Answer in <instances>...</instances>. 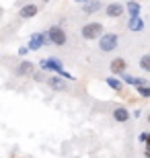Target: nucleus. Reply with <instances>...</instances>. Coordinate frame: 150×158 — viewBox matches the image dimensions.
Returning a JSON list of instances; mask_svg holds the SVG:
<instances>
[{
    "label": "nucleus",
    "instance_id": "1",
    "mask_svg": "<svg viewBox=\"0 0 150 158\" xmlns=\"http://www.w3.org/2000/svg\"><path fill=\"white\" fill-rule=\"evenodd\" d=\"M39 68H41V70H45V72H49V70L56 72V74H60V76L66 78V80H74V76H72V74L64 68V64L60 62L58 58H43L39 62Z\"/></svg>",
    "mask_w": 150,
    "mask_h": 158
},
{
    "label": "nucleus",
    "instance_id": "2",
    "mask_svg": "<svg viewBox=\"0 0 150 158\" xmlns=\"http://www.w3.org/2000/svg\"><path fill=\"white\" fill-rule=\"evenodd\" d=\"M105 33V27L103 23H99V21H88L87 25H82L80 27V37L87 41H92V39H99V37Z\"/></svg>",
    "mask_w": 150,
    "mask_h": 158
},
{
    "label": "nucleus",
    "instance_id": "3",
    "mask_svg": "<svg viewBox=\"0 0 150 158\" xmlns=\"http://www.w3.org/2000/svg\"><path fill=\"white\" fill-rule=\"evenodd\" d=\"M119 47V35L117 33H103L99 37V52L111 53Z\"/></svg>",
    "mask_w": 150,
    "mask_h": 158
},
{
    "label": "nucleus",
    "instance_id": "4",
    "mask_svg": "<svg viewBox=\"0 0 150 158\" xmlns=\"http://www.w3.org/2000/svg\"><path fill=\"white\" fill-rule=\"evenodd\" d=\"M45 33H47V37H49V41H52V45H56V47H64L66 43H68V35H66V31L62 29L60 23L52 25Z\"/></svg>",
    "mask_w": 150,
    "mask_h": 158
},
{
    "label": "nucleus",
    "instance_id": "5",
    "mask_svg": "<svg viewBox=\"0 0 150 158\" xmlns=\"http://www.w3.org/2000/svg\"><path fill=\"white\" fill-rule=\"evenodd\" d=\"M52 41H49V37H47V33L43 31V33H33V35L29 37V49L31 52H37V49H41L43 45H49Z\"/></svg>",
    "mask_w": 150,
    "mask_h": 158
},
{
    "label": "nucleus",
    "instance_id": "6",
    "mask_svg": "<svg viewBox=\"0 0 150 158\" xmlns=\"http://www.w3.org/2000/svg\"><path fill=\"white\" fill-rule=\"evenodd\" d=\"M123 12H126V4L123 2H109V4H105V15L109 19H119Z\"/></svg>",
    "mask_w": 150,
    "mask_h": 158
},
{
    "label": "nucleus",
    "instance_id": "7",
    "mask_svg": "<svg viewBox=\"0 0 150 158\" xmlns=\"http://www.w3.org/2000/svg\"><path fill=\"white\" fill-rule=\"evenodd\" d=\"M109 70H111L113 76H123L127 72V62L123 58H113L109 62Z\"/></svg>",
    "mask_w": 150,
    "mask_h": 158
},
{
    "label": "nucleus",
    "instance_id": "8",
    "mask_svg": "<svg viewBox=\"0 0 150 158\" xmlns=\"http://www.w3.org/2000/svg\"><path fill=\"white\" fill-rule=\"evenodd\" d=\"M37 12H39V6L33 4V2H27L19 8V19H23V21H29V19L37 17Z\"/></svg>",
    "mask_w": 150,
    "mask_h": 158
},
{
    "label": "nucleus",
    "instance_id": "9",
    "mask_svg": "<svg viewBox=\"0 0 150 158\" xmlns=\"http://www.w3.org/2000/svg\"><path fill=\"white\" fill-rule=\"evenodd\" d=\"M35 70H37V66L33 64V62H27V60H23L21 64L15 68V74L17 76H33Z\"/></svg>",
    "mask_w": 150,
    "mask_h": 158
},
{
    "label": "nucleus",
    "instance_id": "10",
    "mask_svg": "<svg viewBox=\"0 0 150 158\" xmlns=\"http://www.w3.org/2000/svg\"><path fill=\"white\" fill-rule=\"evenodd\" d=\"M45 84L52 88V90H60V93L68 88V84H66V78H62L60 74H56V76H47Z\"/></svg>",
    "mask_w": 150,
    "mask_h": 158
},
{
    "label": "nucleus",
    "instance_id": "11",
    "mask_svg": "<svg viewBox=\"0 0 150 158\" xmlns=\"http://www.w3.org/2000/svg\"><path fill=\"white\" fill-rule=\"evenodd\" d=\"M146 23H144V19L140 17H130V21H127V31H132V33H140V31H144Z\"/></svg>",
    "mask_w": 150,
    "mask_h": 158
},
{
    "label": "nucleus",
    "instance_id": "12",
    "mask_svg": "<svg viewBox=\"0 0 150 158\" xmlns=\"http://www.w3.org/2000/svg\"><path fill=\"white\" fill-rule=\"evenodd\" d=\"M113 119H115L117 123H127L130 121V111H127V107L117 105L115 109H113Z\"/></svg>",
    "mask_w": 150,
    "mask_h": 158
},
{
    "label": "nucleus",
    "instance_id": "13",
    "mask_svg": "<svg viewBox=\"0 0 150 158\" xmlns=\"http://www.w3.org/2000/svg\"><path fill=\"white\" fill-rule=\"evenodd\" d=\"M107 86L111 88V90H115V93H121V90H123V86H126V82H123V78L121 76H113V74H111L109 78H107Z\"/></svg>",
    "mask_w": 150,
    "mask_h": 158
},
{
    "label": "nucleus",
    "instance_id": "14",
    "mask_svg": "<svg viewBox=\"0 0 150 158\" xmlns=\"http://www.w3.org/2000/svg\"><path fill=\"white\" fill-rule=\"evenodd\" d=\"M101 8H103V2H101V0H88V2L82 4V12H84V15H95V12H99Z\"/></svg>",
    "mask_w": 150,
    "mask_h": 158
},
{
    "label": "nucleus",
    "instance_id": "15",
    "mask_svg": "<svg viewBox=\"0 0 150 158\" xmlns=\"http://www.w3.org/2000/svg\"><path fill=\"white\" fill-rule=\"evenodd\" d=\"M126 12L130 17H138L140 12H142V4H140L138 0H127L126 2Z\"/></svg>",
    "mask_w": 150,
    "mask_h": 158
},
{
    "label": "nucleus",
    "instance_id": "16",
    "mask_svg": "<svg viewBox=\"0 0 150 158\" xmlns=\"http://www.w3.org/2000/svg\"><path fill=\"white\" fill-rule=\"evenodd\" d=\"M138 64H140V70H144L146 74H150V53H144Z\"/></svg>",
    "mask_w": 150,
    "mask_h": 158
},
{
    "label": "nucleus",
    "instance_id": "17",
    "mask_svg": "<svg viewBox=\"0 0 150 158\" xmlns=\"http://www.w3.org/2000/svg\"><path fill=\"white\" fill-rule=\"evenodd\" d=\"M140 97H144V99H150V82L148 84H142V86H136Z\"/></svg>",
    "mask_w": 150,
    "mask_h": 158
},
{
    "label": "nucleus",
    "instance_id": "18",
    "mask_svg": "<svg viewBox=\"0 0 150 158\" xmlns=\"http://www.w3.org/2000/svg\"><path fill=\"white\" fill-rule=\"evenodd\" d=\"M29 52H31V49H29V45H23V47H19V56H21V58H23V56H27Z\"/></svg>",
    "mask_w": 150,
    "mask_h": 158
},
{
    "label": "nucleus",
    "instance_id": "19",
    "mask_svg": "<svg viewBox=\"0 0 150 158\" xmlns=\"http://www.w3.org/2000/svg\"><path fill=\"white\" fill-rule=\"evenodd\" d=\"M146 138H148V131H142V134L138 135V140L142 142V144H146Z\"/></svg>",
    "mask_w": 150,
    "mask_h": 158
},
{
    "label": "nucleus",
    "instance_id": "20",
    "mask_svg": "<svg viewBox=\"0 0 150 158\" xmlns=\"http://www.w3.org/2000/svg\"><path fill=\"white\" fill-rule=\"evenodd\" d=\"M33 78H35V80H41V78H43V74H41V72H35Z\"/></svg>",
    "mask_w": 150,
    "mask_h": 158
},
{
    "label": "nucleus",
    "instance_id": "21",
    "mask_svg": "<svg viewBox=\"0 0 150 158\" xmlns=\"http://www.w3.org/2000/svg\"><path fill=\"white\" fill-rule=\"evenodd\" d=\"M144 156H146V158H150V146H146V150H144Z\"/></svg>",
    "mask_w": 150,
    "mask_h": 158
},
{
    "label": "nucleus",
    "instance_id": "22",
    "mask_svg": "<svg viewBox=\"0 0 150 158\" xmlns=\"http://www.w3.org/2000/svg\"><path fill=\"white\" fill-rule=\"evenodd\" d=\"M146 146H150V131H148V138H146Z\"/></svg>",
    "mask_w": 150,
    "mask_h": 158
},
{
    "label": "nucleus",
    "instance_id": "23",
    "mask_svg": "<svg viewBox=\"0 0 150 158\" xmlns=\"http://www.w3.org/2000/svg\"><path fill=\"white\" fill-rule=\"evenodd\" d=\"M74 2H78V4H84V2H88V0H74Z\"/></svg>",
    "mask_w": 150,
    "mask_h": 158
},
{
    "label": "nucleus",
    "instance_id": "24",
    "mask_svg": "<svg viewBox=\"0 0 150 158\" xmlns=\"http://www.w3.org/2000/svg\"><path fill=\"white\" fill-rule=\"evenodd\" d=\"M146 119H148V123H150V113H148V117H146Z\"/></svg>",
    "mask_w": 150,
    "mask_h": 158
},
{
    "label": "nucleus",
    "instance_id": "25",
    "mask_svg": "<svg viewBox=\"0 0 150 158\" xmlns=\"http://www.w3.org/2000/svg\"><path fill=\"white\" fill-rule=\"evenodd\" d=\"M41 2H52V0H41Z\"/></svg>",
    "mask_w": 150,
    "mask_h": 158
}]
</instances>
